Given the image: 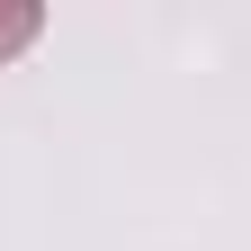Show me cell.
<instances>
[{
	"instance_id": "obj_1",
	"label": "cell",
	"mask_w": 251,
	"mask_h": 251,
	"mask_svg": "<svg viewBox=\"0 0 251 251\" xmlns=\"http://www.w3.org/2000/svg\"><path fill=\"white\" fill-rule=\"evenodd\" d=\"M36 27H45V9H36V0H0V63L36 45Z\"/></svg>"
}]
</instances>
